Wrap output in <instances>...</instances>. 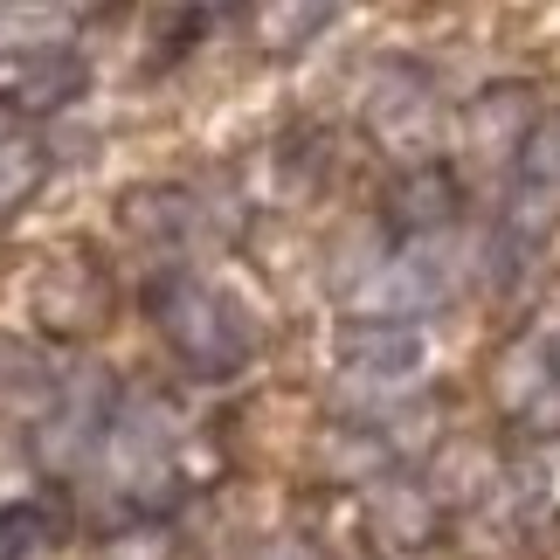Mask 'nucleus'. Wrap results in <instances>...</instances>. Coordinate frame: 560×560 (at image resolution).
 <instances>
[{"instance_id":"17","label":"nucleus","mask_w":560,"mask_h":560,"mask_svg":"<svg viewBox=\"0 0 560 560\" xmlns=\"http://www.w3.org/2000/svg\"><path fill=\"white\" fill-rule=\"evenodd\" d=\"M42 28H49V8H42V0H0V49L42 35Z\"/></svg>"},{"instance_id":"3","label":"nucleus","mask_w":560,"mask_h":560,"mask_svg":"<svg viewBox=\"0 0 560 560\" xmlns=\"http://www.w3.org/2000/svg\"><path fill=\"white\" fill-rule=\"evenodd\" d=\"M104 395H112V381L91 368V374L70 387V395L49 408V416H42L35 450H42V464H49L56 478H70V470H83V464L104 457V436H112V416H118Z\"/></svg>"},{"instance_id":"12","label":"nucleus","mask_w":560,"mask_h":560,"mask_svg":"<svg viewBox=\"0 0 560 560\" xmlns=\"http://www.w3.org/2000/svg\"><path fill=\"white\" fill-rule=\"evenodd\" d=\"M374 526L387 533L395 547H422L429 533H436V505H429V491H416V485H381L374 491Z\"/></svg>"},{"instance_id":"13","label":"nucleus","mask_w":560,"mask_h":560,"mask_svg":"<svg viewBox=\"0 0 560 560\" xmlns=\"http://www.w3.org/2000/svg\"><path fill=\"white\" fill-rule=\"evenodd\" d=\"M118 214H125V229L153 235V243H174V235H187V222H194V194H187V187L125 194V201H118Z\"/></svg>"},{"instance_id":"10","label":"nucleus","mask_w":560,"mask_h":560,"mask_svg":"<svg viewBox=\"0 0 560 560\" xmlns=\"http://www.w3.org/2000/svg\"><path fill=\"white\" fill-rule=\"evenodd\" d=\"M0 401H8V408H35V416H49V408H56L49 360L28 353L21 339H0Z\"/></svg>"},{"instance_id":"6","label":"nucleus","mask_w":560,"mask_h":560,"mask_svg":"<svg viewBox=\"0 0 560 560\" xmlns=\"http://www.w3.org/2000/svg\"><path fill=\"white\" fill-rule=\"evenodd\" d=\"M347 368L368 381H401L422 368V332L416 326H381V318H353L347 326Z\"/></svg>"},{"instance_id":"1","label":"nucleus","mask_w":560,"mask_h":560,"mask_svg":"<svg viewBox=\"0 0 560 560\" xmlns=\"http://www.w3.org/2000/svg\"><path fill=\"white\" fill-rule=\"evenodd\" d=\"M153 318H160L166 347H174V360L194 381H229V374H243L256 360V318L214 284L166 277L153 291Z\"/></svg>"},{"instance_id":"18","label":"nucleus","mask_w":560,"mask_h":560,"mask_svg":"<svg viewBox=\"0 0 560 560\" xmlns=\"http://www.w3.org/2000/svg\"><path fill=\"white\" fill-rule=\"evenodd\" d=\"M174 553V540H166L160 526H145V533H125V540H112V553L104 560H166Z\"/></svg>"},{"instance_id":"4","label":"nucleus","mask_w":560,"mask_h":560,"mask_svg":"<svg viewBox=\"0 0 560 560\" xmlns=\"http://www.w3.org/2000/svg\"><path fill=\"white\" fill-rule=\"evenodd\" d=\"M104 457H112L118 485H153L166 470V408L160 401H125L112 416V436H104Z\"/></svg>"},{"instance_id":"8","label":"nucleus","mask_w":560,"mask_h":560,"mask_svg":"<svg viewBox=\"0 0 560 560\" xmlns=\"http://www.w3.org/2000/svg\"><path fill=\"white\" fill-rule=\"evenodd\" d=\"M326 21H332V0H264L256 8V42L270 56H298L305 42L326 35Z\"/></svg>"},{"instance_id":"15","label":"nucleus","mask_w":560,"mask_h":560,"mask_svg":"<svg viewBox=\"0 0 560 560\" xmlns=\"http://www.w3.org/2000/svg\"><path fill=\"white\" fill-rule=\"evenodd\" d=\"M35 174H42L35 145L28 139H0V208H14L21 194H35Z\"/></svg>"},{"instance_id":"9","label":"nucleus","mask_w":560,"mask_h":560,"mask_svg":"<svg viewBox=\"0 0 560 560\" xmlns=\"http://www.w3.org/2000/svg\"><path fill=\"white\" fill-rule=\"evenodd\" d=\"M368 118L381 125V139H422L429 132V91H422V77L387 70L381 91L368 97Z\"/></svg>"},{"instance_id":"5","label":"nucleus","mask_w":560,"mask_h":560,"mask_svg":"<svg viewBox=\"0 0 560 560\" xmlns=\"http://www.w3.org/2000/svg\"><path fill=\"white\" fill-rule=\"evenodd\" d=\"M381 214L401 235H416V243H422V235H443L450 214H457V180H450L443 166H416V174H401L395 187H387Z\"/></svg>"},{"instance_id":"14","label":"nucleus","mask_w":560,"mask_h":560,"mask_svg":"<svg viewBox=\"0 0 560 560\" xmlns=\"http://www.w3.org/2000/svg\"><path fill=\"white\" fill-rule=\"evenodd\" d=\"M56 540V526H49V505H35V499H14V505H0V560H42Z\"/></svg>"},{"instance_id":"7","label":"nucleus","mask_w":560,"mask_h":560,"mask_svg":"<svg viewBox=\"0 0 560 560\" xmlns=\"http://www.w3.org/2000/svg\"><path fill=\"white\" fill-rule=\"evenodd\" d=\"M547 229H553V187H520L512 194V208H505V222H499V277H520L533 256L547 249Z\"/></svg>"},{"instance_id":"11","label":"nucleus","mask_w":560,"mask_h":560,"mask_svg":"<svg viewBox=\"0 0 560 560\" xmlns=\"http://www.w3.org/2000/svg\"><path fill=\"white\" fill-rule=\"evenodd\" d=\"M77 91H83V62L70 49H49V56H35L28 70H21L14 104H21V112H62Z\"/></svg>"},{"instance_id":"2","label":"nucleus","mask_w":560,"mask_h":560,"mask_svg":"<svg viewBox=\"0 0 560 560\" xmlns=\"http://www.w3.org/2000/svg\"><path fill=\"white\" fill-rule=\"evenodd\" d=\"M450 298V256L436 235H422V243H408L401 256H387L374 264L360 284H347V305L353 318H381V326H408V318L436 312Z\"/></svg>"},{"instance_id":"16","label":"nucleus","mask_w":560,"mask_h":560,"mask_svg":"<svg viewBox=\"0 0 560 560\" xmlns=\"http://www.w3.org/2000/svg\"><path fill=\"white\" fill-rule=\"evenodd\" d=\"M526 180L533 187H560V118L526 132Z\"/></svg>"},{"instance_id":"19","label":"nucleus","mask_w":560,"mask_h":560,"mask_svg":"<svg viewBox=\"0 0 560 560\" xmlns=\"http://www.w3.org/2000/svg\"><path fill=\"white\" fill-rule=\"evenodd\" d=\"M547 368H553V381H560V332L547 339Z\"/></svg>"}]
</instances>
